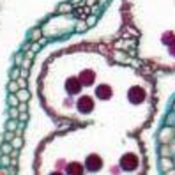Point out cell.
I'll use <instances>...</instances> for the list:
<instances>
[{
  "label": "cell",
  "mask_w": 175,
  "mask_h": 175,
  "mask_svg": "<svg viewBox=\"0 0 175 175\" xmlns=\"http://www.w3.org/2000/svg\"><path fill=\"white\" fill-rule=\"evenodd\" d=\"M11 145H12V149H21V145H23V138H21V136H14V138L11 140Z\"/></svg>",
  "instance_id": "7a4b0ae2"
},
{
  "label": "cell",
  "mask_w": 175,
  "mask_h": 175,
  "mask_svg": "<svg viewBox=\"0 0 175 175\" xmlns=\"http://www.w3.org/2000/svg\"><path fill=\"white\" fill-rule=\"evenodd\" d=\"M0 165H2V166H9V165H11V156H9V154H4V156H2V159H0Z\"/></svg>",
  "instance_id": "9c48e42d"
},
{
  "label": "cell",
  "mask_w": 175,
  "mask_h": 175,
  "mask_svg": "<svg viewBox=\"0 0 175 175\" xmlns=\"http://www.w3.org/2000/svg\"><path fill=\"white\" fill-rule=\"evenodd\" d=\"M16 82H18V85H20V89H27V78L21 76V78H18Z\"/></svg>",
  "instance_id": "8fae6325"
},
{
  "label": "cell",
  "mask_w": 175,
  "mask_h": 175,
  "mask_svg": "<svg viewBox=\"0 0 175 175\" xmlns=\"http://www.w3.org/2000/svg\"><path fill=\"white\" fill-rule=\"evenodd\" d=\"M18 120H21V122H27V120H29V113H27V112H21V113L18 115Z\"/></svg>",
  "instance_id": "7c38bea8"
},
{
  "label": "cell",
  "mask_w": 175,
  "mask_h": 175,
  "mask_svg": "<svg viewBox=\"0 0 175 175\" xmlns=\"http://www.w3.org/2000/svg\"><path fill=\"white\" fill-rule=\"evenodd\" d=\"M0 150H2V154H11V152H12V145H11V142H4V145L0 147Z\"/></svg>",
  "instance_id": "3957f363"
},
{
  "label": "cell",
  "mask_w": 175,
  "mask_h": 175,
  "mask_svg": "<svg viewBox=\"0 0 175 175\" xmlns=\"http://www.w3.org/2000/svg\"><path fill=\"white\" fill-rule=\"evenodd\" d=\"M18 104H20L18 96H16V94H11L9 96V106H18Z\"/></svg>",
  "instance_id": "52a82bcc"
},
{
  "label": "cell",
  "mask_w": 175,
  "mask_h": 175,
  "mask_svg": "<svg viewBox=\"0 0 175 175\" xmlns=\"http://www.w3.org/2000/svg\"><path fill=\"white\" fill-rule=\"evenodd\" d=\"M18 110H20V112H27V110H29L27 103H25V101H20V104H18Z\"/></svg>",
  "instance_id": "5bb4252c"
},
{
  "label": "cell",
  "mask_w": 175,
  "mask_h": 175,
  "mask_svg": "<svg viewBox=\"0 0 175 175\" xmlns=\"http://www.w3.org/2000/svg\"><path fill=\"white\" fill-rule=\"evenodd\" d=\"M18 115H20V110H18L16 106H11V110H9V117H11V119H18Z\"/></svg>",
  "instance_id": "30bf717a"
},
{
  "label": "cell",
  "mask_w": 175,
  "mask_h": 175,
  "mask_svg": "<svg viewBox=\"0 0 175 175\" xmlns=\"http://www.w3.org/2000/svg\"><path fill=\"white\" fill-rule=\"evenodd\" d=\"M69 11H71V5H69V4H64V5L59 7V12H69Z\"/></svg>",
  "instance_id": "4fadbf2b"
},
{
  "label": "cell",
  "mask_w": 175,
  "mask_h": 175,
  "mask_svg": "<svg viewBox=\"0 0 175 175\" xmlns=\"http://www.w3.org/2000/svg\"><path fill=\"white\" fill-rule=\"evenodd\" d=\"M18 119H11L9 122H7V129L9 131H16V127H18V122H16Z\"/></svg>",
  "instance_id": "ba28073f"
},
{
  "label": "cell",
  "mask_w": 175,
  "mask_h": 175,
  "mask_svg": "<svg viewBox=\"0 0 175 175\" xmlns=\"http://www.w3.org/2000/svg\"><path fill=\"white\" fill-rule=\"evenodd\" d=\"M14 138V134L11 133V131H5V134H4V142H11Z\"/></svg>",
  "instance_id": "9a60e30c"
},
{
  "label": "cell",
  "mask_w": 175,
  "mask_h": 175,
  "mask_svg": "<svg viewBox=\"0 0 175 175\" xmlns=\"http://www.w3.org/2000/svg\"><path fill=\"white\" fill-rule=\"evenodd\" d=\"M41 39V30L39 29H34L30 32V41H39Z\"/></svg>",
  "instance_id": "5b68a950"
},
{
  "label": "cell",
  "mask_w": 175,
  "mask_h": 175,
  "mask_svg": "<svg viewBox=\"0 0 175 175\" xmlns=\"http://www.w3.org/2000/svg\"><path fill=\"white\" fill-rule=\"evenodd\" d=\"M20 66L18 67H14V69H11V72H9V76H11V80H18L20 78Z\"/></svg>",
  "instance_id": "8992f818"
},
{
  "label": "cell",
  "mask_w": 175,
  "mask_h": 175,
  "mask_svg": "<svg viewBox=\"0 0 175 175\" xmlns=\"http://www.w3.org/2000/svg\"><path fill=\"white\" fill-rule=\"evenodd\" d=\"M16 96H18V99H20V101H25V103L30 99V94H29V90H25V89H20V90L16 92Z\"/></svg>",
  "instance_id": "6da1fadb"
},
{
  "label": "cell",
  "mask_w": 175,
  "mask_h": 175,
  "mask_svg": "<svg viewBox=\"0 0 175 175\" xmlns=\"http://www.w3.org/2000/svg\"><path fill=\"white\" fill-rule=\"evenodd\" d=\"M7 89H9L11 94H16L18 90H20V85H18L16 80H11V83H9V87H7Z\"/></svg>",
  "instance_id": "277c9868"
},
{
  "label": "cell",
  "mask_w": 175,
  "mask_h": 175,
  "mask_svg": "<svg viewBox=\"0 0 175 175\" xmlns=\"http://www.w3.org/2000/svg\"><path fill=\"white\" fill-rule=\"evenodd\" d=\"M87 23H89V25H94V23H96V20H94V18H89V20H87Z\"/></svg>",
  "instance_id": "e0dca14e"
},
{
  "label": "cell",
  "mask_w": 175,
  "mask_h": 175,
  "mask_svg": "<svg viewBox=\"0 0 175 175\" xmlns=\"http://www.w3.org/2000/svg\"><path fill=\"white\" fill-rule=\"evenodd\" d=\"M14 62H16V66H21V62H23V53H18V55L14 57Z\"/></svg>",
  "instance_id": "2e32d148"
}]
</instances>
